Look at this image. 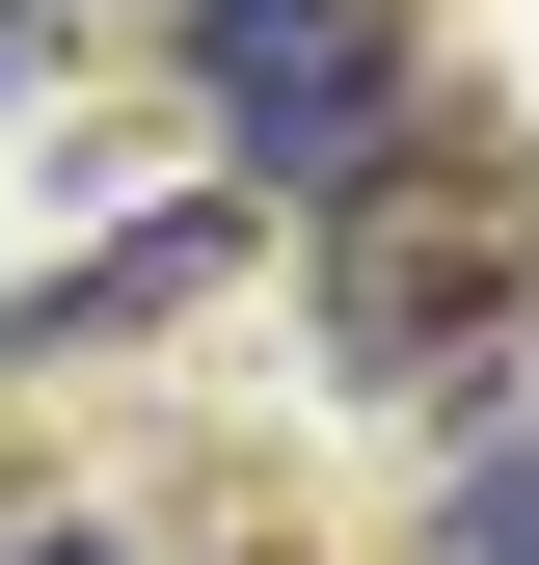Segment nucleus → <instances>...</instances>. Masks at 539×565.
I'll return each mask as SVG.
<instances>
[{"instance_id":"obj_3","label":"nucleus","mask_w":539,"mask_h":565,"mask_svg":"<svg viewBox=\"0 0 539 565\" xmlns=\"http://www.w3.org/2000/svg\"><path fill=\"white\" fill-rule=\"evenodd\" d=\"M216 269H243V189H189V216H135V243H82V269H28L0 377H54V350H135V323H189Z\"/></svg>"},{"instance_id":"obj_4","label":"nucleus","mask_w":539,"mask_h":565,"mask_svg":"<svg viewBox=\"0 0 539 565\" xmlns=\"http://www.w3.org/2000/svg\"><path fill=\"white\" fill-rule=\"evenodd\" d=\"M432 565H539V458H512V431L432 458Z\"/></svg>"},{"instance_id":"obj_1","label":"nucleus","mask_w":539,"mask_h":565,"mask_svg":"<svg viewBox=\"0 0 539 565\" xmlns=\"http://www.w3.org/2000/svg\"><path fill=\"white\" fill-rule=\"evenodd\" d=\"M297 323L351 350L378 404L512 377V350H539V135L432 82L378 162H324V189H297Z\"/></svg>"},{"instance_id":"obj_5","label":"nucleus","mask_w":539,"mask_h":565,"mask_svg":"<svg viewBox=\"0 0 539 565\" xmlns=\"http://www.w3.org/2000/svg\"><path fill=\"white\" fill-rule=\"evenodd\" d=\"M0 565H162V512H108V484H0Z\"/></svg>"},{"instance_id":"obj_2","label":"nucleus","mask_w":539,"mask_h":565,"mask_svg":"<svg viewBox=\"0 0 539 565\" xmlns=\"http://www.w3.org/2000/svg\"><path fill=\"white\" fill-rule=\"evenodd\" d=\"M162 28H189V135H216L243 216L324 189V162H378L432 108V0H162Z\"/></svg>"}]
</instances>
